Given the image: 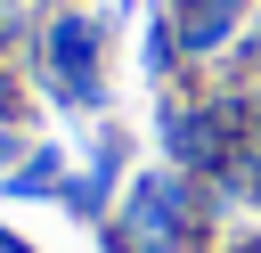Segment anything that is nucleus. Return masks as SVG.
Masks as SVG:
<instances>
[{
  "instance_id": "1",
  "label": "nucleus",
  "mask_w": 261,
  "mask_h": 253,
  "mask_svg": "<svg viewBox=\"0 0 261 253\" xmlns=\"http://www.w3.org/2000/svg\"><path fill=\"white\" fill-rule=\"evenodd\" d=\"M228 24H237V0H179V24H171V33H179L188 49H212Z\"/></svg>"
},
{
  "instance_id": "2",
  "label": "nucleus",
  "mask_w": 261,
  "mask_h": 253,
  "mask_svg": "<svg viewBox=\"0 0 261 253\" xmlns=\"http://www.w3.org/2000/svg\"><path fill=\"white\" fill-rule=\"evenodd\" d=\"M57 171H65V163H57V147H41L33 163H16V171H8V196H49V188H57Z\"/></svg>"
},
{
  "instance_id": "3",
  "label": "nucleus",
  "mask_w": 261,
  "mask_h": 253,
  "mask_svg": "<svg viewBox=\"0 0 261 253\" xmlns=\"http://www.w3.org/2000/svg\"><path fill=\"white\" fill-rule=\"evenodd\" d=\"M8 155H16V139H8V131H0V171H8Z\"/></svg>"
},
{
  "instance_id": "4",
  "label": "nucleus",
  "mask_w": 261,
  "mask_h": 253,
  "mask_svg": "<svg viewBox=\"0 0 261 253\" xmlns=\"http://www.w3.org/2000/svg\"><path fill=\"white\" fill-rule=\"evenodd\" d=\"M0 253H24V245H16V237H8V229H0Z\"/></svg>"
},
{
  "instance_id": "5",
  "label": "nucleus",
  "mask_w": 261,
  "mask_h": 253,
  "mask_svg": "<svg viewBox=\"0 0 261 253\" xmlns=\"http://www.w3.org/2000/svg\"><path fill=\"white\" fill-rule=\"evenodd\" d=\"M237 253H261V237H245V245H237Z\"/></svg>"
}]
</instances>
